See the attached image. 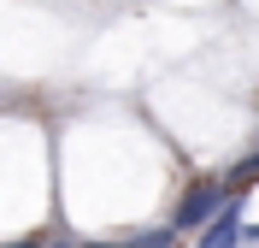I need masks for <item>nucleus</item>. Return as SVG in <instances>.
Listing matches in <instances>:
<instances>
[{"instance_id":"nucleus-2","label":"nucleus","mask_w":259,"mask_h":248,"mask_svg":"<svg viewBox=\"0 0 259 248\" xmlns=\"http://www.w3.org/2000/svg\"><path fill=\"white\" fill-rule=\"evenodd\" d=\"M236 236H242V189L224 195V201H218V213L200 225V242H206V248H224V242H236Z\"/></svg>"},{"instance_id":"nucleus-1","label":"nucleus","mask_w":259,"mask_h":248,"mask_svg":"<svg viewBox=\"0 0 259 248\" xmlns=\"http://www.w3.org/2000/svg\"><path fill=\"white\" fill-rule=\"evenodd\" d=\"M230 189L224 183H212V178H200V183H189V195L177 201V213H171V231H200L212 213H218V201H224Z\"/></svg>"}]
</instances>
